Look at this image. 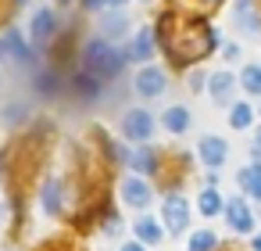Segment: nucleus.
<instances>
[{
    "label": "nucleus",
    "instance_id": "13",
    "mask_svg": "<svg viewBox=\"0 0 261 251\" xmlns=\"http://www.w3.org/2000/svg\"><path fill=\"white\" fill-rule=\"evenodd\" d=\"M29 29H33V36H36V40H50V36H54V29H58L54 11H50V8H40V11L33 15V22H29Z\"/></svg>",
    "mask_w": 261,
    "mask_h": 251
},
{
    "label": "nucleus",
    "instance_id": "27",
    "mask_svg": "<svg viewBox=\"0 0 261 251\" xmlns=\"http://www.w3.org/2000/svg\"><path fill=\"white\" fill-rule=\"evenodd\" d=\"M254 158H261V129H257V140H254Z\"/></svg>",
    "mask_w": 261,
    "mask_h": 251
},
{
    "label": "nucleus",
    "instance_id": "29",
    "mask_svg": "<svg viewBox=\"0 0 261 251\" xmlns=\"http://www.w3.org/2000/svg\"><path fill=\"white\" fill-rule=\"evenodd\" d=\"M254 251H261V233H257V237H254Z\"/></svg>",
    "mask_w": 261,
    "mask_h": 251
},
{
    "label": "nucleus",
    "instance_id": "3",
    "mask_svg": "<svg viewBox=\"0 0 261 251\" xmlns=\"http://www.w3.org/2000/svg\"><path fill=\"white\" fill-rule=\"evenodd\" d=\"M161 208H165L168 233H186V226H190V204H186V197L182 194H168Z\"/></svg>",
    "mask_w": 261,
    "mask_h": 251
},
{
    "label": "nucleus",
    "instance_id": "23",
    "mask_svg": "<svg viewBox=\"0 0 261 251\" xmlns=\"http://www.w3.org/2000/svg\"><path fill=\"white\" fill-rule=\"evenodd\" d=\"M86 11H104V0H83Z\"/></svg>",
    "mask_w": 261,
    "mask_h": 251
},
{
    "label": "nucleus",
    "instance_id": "4",
    "mask_svg": "<svg viewBox=\"0 0 261 251\" xmlns=\"http://www.w3.org/2000/svg\"><path fill=\"white\" fill-rule=\"evenodd\" d=\"M165 86H168V76H165L158 65H143V69L136 72V94H140V97H161Z\"/></svg>",
    "mask_w": 261,
    "mask_h": 251
},
{
    "label": "nucleus",
    "instance_id": "21",
    "mask_svg": "<svg viewBox=\"0 0 261 251\" xmlns=\"http://www.w3.org/2000/svg\"><path fill=\"white\" fill-rule=\"evenodd\" d=\"M240 83H243V90H247V94L261 97V65H243V72H240Z\"/></svg>",
    "mask_w": 261,
    "mask_h": 251
},
{
    "label": "nucleus",
    "instance_id": "28",
    "mask_svg": "<svg viewBox=\"0 0 261 251\" xmlns=\"http://www.w3.org/2000/svg\"><path fill=\"white\" fill-rule=\"evenodd\" d=\"M0 61H8V47H4V36H0Z\"/></svg>",
    "mask_w": 261,
    "mask_h": 251
},
{
    "label": "nucleus",
    "instance_id": "5",
    "mask_svg": "<svg viewBox=\"0 0 261 251\" xmlns=\"http://www.w3.org/2000/svg\"><path fill=\"white\" fill-rule=\"evenodd\" d=\"M150 197H154V190H150V183L143 176H125L122 179V201L129 208H147Z\"/></svg>",
    "mask_w": 261,
    "mask_h": 251
},
{
    "label": "nucleus",
    "instance_id": "15",
    "mask_svg": "<svg viewBox=\"0 0 261 251\" xmlns=\"http://www.w3.org/2000/svg\"><path fill=\"white\" fill-rule=\"evenodd\" d=\"M125 162H129L136 172H158V151H154V147H136Z\"/></svg>",
    "mask_w": 261,
    "mask_h": 251
},
{
    "label": "nucleus",
    "instance_id": "9",
    "mask_svg": "<svg viewBox=\"0 0 261 251\" xmlns=\"http://www.w3.org/2000/svg\"><path fill=\"white\" fill-rule=\"evenodd\" d=\"M197 154H200V162H204L207 169H218V165L225 162L229 147H225V140H222V136H200V144H197Z\"/></svg>",
    "mask_w": 261,
    "mask_h": 251
},
{
    "label": "nucleus",
    "instance_id": "12",
    "mask_svg": "<svg viewBox=\"0 0 261 251\" xmlns=\"http://www.w3.org/2000/svg\"><path fill=\"white\" fill-rule=\"evenodd\" d=\"M136 240H140V244H150V247H154V244H161V240H165L161 222H158V219H150V215H140V219H136Z\"/></svg>",
    "mask_w": 261,
    "mask_h": 251
},
{
    "label": "nucleus",
    "instance_id": "7",
    "mask_svg": "<svg viewBox=\"0 0 261 251\" xmlns=\"http://www.w3.org/2000/svg\"><path fill=\"white\" fill-rule=\"evenodd\" d=\"M222 212H225V219H229V226H232L236 233H250V230H254V215H250V204H247L243 197L225 201Z\"/></svg>",
    "mask_w": 261,
    "mask_h": 251
},
{
    "label": "nucleus",
    "instance_id": "6",
    "mask_svg": "<svg viewBox=\"0 0 261 251\" xmlns=\"http://www.w3.org/2000/svg\"><path fill=\"white\" fill-rule=\"evenodd\" d=\"M232 22H236V29H243L247 36H261V15H257V4H254V0H236Z\"/></svg>",
    "mask_w": 261,
    "mask_h": 251
},
{
    "label": "nucleus",
    "instance_id": "22",
    "mask_svg": "<svg viewBox=\"0 0 261 251\" xmlns=\"http://www.w3.org/2000/svg\"><path fill=\"white\" fill-rule=\"evenodd\" d=\"M215 247H218V237L211 230H197L190 237V251H215Z\"/></svg>",
    "mask_w": 261,
    "mask_h": 251
},
{
    "label": "nucleus",
    "instance_id": "20",
    "mask_svg": "<svg viewBox=\"0 0 261 251\" xmlns=\"http://www.w3.org/2000/svg\"><path fill=\"white\" fill-rule=\"evenodd\" d=\"M125 29H129V22H125V15H122V11L108 15V18H104V26H100V33H104V40H108V43H111L115 36H122Z\"/></svg>",
    "mask_w": 261,
    "mask_h": 251
},
{
    "label": "nucleus",
    "instance_id": "14",
    "mask_svg": "<svg viewBox=\"0 0 261 251\" xmlns=\"http://www.w3.org/2000/svg\"><path fill=\"white\" fill-rule=\"evenodd\" d=\"M4 47H8V58H11V61H18V65H29V58H33V54H29L25 40L18 36V29H8V33H4Z\"/></svg>",
    "mask_w": 261,
    "mask_h": 251
},
{
    "label": "nucleus",
    "instance_id": "17",
    "mask_svg": "<svg viewBox=\"0 0 261 251\" xmlns=\"http://www.w3.org/2000/svg\"><path fill=\"white\" fill-rule=\"evenodd\" d=\"M240 187H243L250 197H257V201H261V158L240 172Z\"/></svg>",
    "mask_w": 261,
    "mask_h": 251
},
{
    "label": "nucleus",
    "instance_id": "26",
    "mask_svg": "<svg viewBox=\"0 0 261 251\" xmlns=\"http://www.w3.org/2000/svg\"><path fill=\"white\" fill-rule=\"evenodd\" d=\"M118 251H143V244H140V240H133V244H122Z\"/></svg>",
    "mask_w": 261,
    "mask_h": 251
},
{
    "label": "nucleus",
    "instance_id": "11",
    "mask_svg": "<svg viewBox=\"0 0 261 251\" xmlns=\"http://www.w3.org/2000/svg\"><path fill=\"white\" fill-rule=\"evenodd\" d=\"M40 197H43V212H47V215H58L61 204H65V201H61V179H58V176H47Z\"/></svg>",
    "mask_w": 261,
    "mask_h": 251
},
{
    "label": "nucleus",
    "instance_id": "30",
    "mask_svg": "<svg viewBox=\"0 0 261 251\" xmlns=\"http://www.w3.org/2000/svg\"><path fill=\"white\" fill-rule=\"evenodd\" d=\"M61 4H68V0H61Z\"/></svg>",
    "mask_w": 261,
    "mask_h": 251
},
{
    "label": "nucleus",
    "instance_id": "16",
    "mask_svg": "<svg viewBox=\"0 0 261 251\" xmlns=\"http://www.w3.org/2000/svg\"><path fill=\"white\" fill-rule=\"evenodd\" d=\"M165 129H168V133H186V129H190V108L172 104V108L165 111Z\"/></svg>",
    "mask_w": 261,
    "mask_h": 251
},
{
    "label": "nucleus",
    "instance_id": "8",
    "mask_svg": "<svg viewBox=\"0 0 261 251\" xmlns=\"http://www.w3.org/2000/svg\"><path fill=\"white\" fill-rule=\"evenodd\" d=\"M207 90H211V101H215V104L229 108L232 97H236V79H232L229 72H215V76L207 79Z\"/></svg>",
    "mask_w": 261,
    "mask_h": 251
},
{
    "label": "nucleus",
    "instance_id": "19",
    "mask_svg": "<svg viewBox=\"0 0 261 251\" xmlns=\"http://www.w3.org/2000/svg\"><path fill=\"white\" fill-rule=\"evenodd\" d=\"M254 122V111H250V104H243V101H232L229 104V126L232 129H247Z\"/></svg>",
    "mask_w": 261,
    "mask_h": 251
},
{
    "label": "nucleus",
    "instance_id": "2",
    "mask_svg": "<svg viewBox=\"0 0 261 251\" xmlns=\"http://www.w3.org/2000/svg\"><path fill=\"white\" fill-rule=\"evenodd\" d=\"M122 136L147 144V140L154 136V119H150V111H143V108L125 111V115H122Z\"/></svg>",
    "mask_w": 261,
    "mask_h": 251
},
{
    "label": "nucleus",
    "instance_id": "31",
    "mask_svg": "<svg viewBox=\"0 0 261 251\" xmlns=\"http://www.w3.org/2000/svg\"><path fill=\"white\" fill-rule=\"evenodd\" d=\"M207 4H215V0H207Z\"/></svg>",
    "mask_w": 261,
    "mask_h": 251
},
{
    "label": "nucleus",
    "instance_id": "25",
    "mask_svg": "<svg viewBox=\"0 0 261 251\" xmlns=\"http://www.w3.org/2000/svg\"><path fill=\"white\" fill-rule=\"evenodd\" d=\"M129 4V0H104V8H111V11H122Z\"/></svg>",
    "mask_w": 261,
    "mask_h": 251
},
{
    "label": "nucleus",
    "instance_id": "18",
    "mask_svg": "<svg viewBox=\"0 0 261 251\" xmlns=\"http://www.w3.org/2000/svg\"><path fill=\"white\" fill-rule=\"evenodd\" d=\"M222 204H225V201H222V194H218L215 187H204V190H200V197H197V208H200L207 219H211V215H218V212H222Z\"/></svg>",
    "mask_w": 261,
    "mask_h": 251
},
{
    "label": "nucleus",
    "instance_id": "24",
    "mask_svg": "<svg viewBox=\"0 0 261 251\" xmlns=\"http://www.w3.org/2000/svg\"><path fill=\"white\" fill-rule=\"evenodd\" d=\"M225 58H229V61H240V47L229 43V47H225Z\"/></svg>",
    "mask_w": 261,
    "mask_h": 251
},
{
    "label": "nucleus",
    "instance_id": "10",
    "mask_svg": "<svg viewBox=\"0 0 261 251\" xmlns=\"http://www.w3.org/2000/svg\"><path fill=\"white\" fill-rule=\"evenodd\" d=\"M150 54H154V33H150V29H140V33L133 36V43H129L125 58H133V61H150Z\"/></svg>",
    "mask_w": 261,
    "mask_h": 251
},
{
    "label": "nucleus",
    "instance_id": "1",
    "mask_svg": "<svg viewBox=\"0 0 261 251\" xmlns=\"http://www.w3.org/2000/svg\"><path fill=\"white\" fill-rule=\"evenodd\" d=\"M122 65H125V51H115V47H111L104 36L86 43V69H90L93 76L108 79V76L122 72Z\"/></svg>",
    "mask_w": 261,
    "mask_h": 251
}]
</instances>
